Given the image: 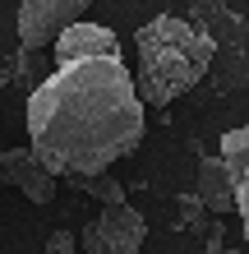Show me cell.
Here are the masks:
<instances>
[{
	"label": "cell",
	"instance_id": "6da1fadb",
	"mask_svg": "<svg viewBox=\"0 0 249 254\" xmlns=\"http://www.w3.org/2000/svg\"><path fill=\"white\" fill-rule=\"evenodd\" d=\"M28 148L51 176H101L139 153L143 102L120 56L55 65L28 93Z\"/></svg>",
	"mask_w": 249,
	"mask_h": 254
},
{
	"label": "cell",
	"instance_id": "7a4b0ae2",
	"mask_svg": "<svg viewBox=\"0 0 249 254\" xmlns=\"http://www.w3.org/2000/svg\"><path fill=\"white\" fill-rule=\"evenodd\" d=\"M134 51H139L134 93L139 102H152V107H166L180 93H189L217 65V37L180 14L148 19L134 37Z\"/></svg>",
	"mask_w": 249,
	"mask_h": 254
},
{
	"label": "cell",
	"instance_id": "3957f363",
	"mask_svg": "<svg viewBox=\"0 0 249 254\" xmlns=\"http://www.w3.org/2000/svg\"><path fill=\"white\" fill-rule=\"evenodd\" d=\"M143 241H148V222L129 203H101V213L79 231V245L101 254H134Z\"/></svg>",
	"mask_w": 249,
	"mask_h": 254
},
{
	"label": "cell",
	"instance_id": "277c9868",
	"mask_svg": "<svg viewBox=\"0 0 249 254\" xmlns=\"http://www.w3.org/2000/svg\"><path fill=\"white\" fill-rule=\"evenodd\" d=\"M93 0H19V42L23 51H47L69 23H79Z\"/></svg>",
	"mask_w": 249,
	"mask_h": 254
},
{
	"label": "cell",
	"instance_id": "5b68a950",
	"mask_svg": "<svg viewBox=\"0 0 249 254\" xmlns=\"http://www.w3.org/2000/svg\"><path fill=\"white\" fill-rule=\"evenodd\" d=\"M0 185L23 190L33 203H51L55 199V176L37 162L33 148H9V153H0Z\"/></svg>",
	"mask_w": 249,
	"mask_h": 254
},
{
	"label": "cell",
	"instance_id": "8992f818",
	"mask_svg": "<svg viewBox=\"0 0 249 254\" xmlns=\"http://www.w3.org/2000/svg\"><path fill=\"white\" fill-rule=\"evenodd\" d=\"M55 47V65H69V61H88V56H120V42H115L111 28H101V23H69L60 37L51 42Z\"/></svg>",
	"mask_w": 249,
	"mask_h": 254
},
{
	"label": "cell",
	"instance_id": "52a82bcc",
	"mask_svg": "<svg viewBox=\"0 0 249 254\" xmlns=\"http://www.w3.org/2000/svg\"><path fill=\"white\" fill-rule=\"evenodd\" d=\"M222 167L231 176V194H236V208H240V227H245V245H249V125L222 134Z\"/></svg>",
	"mask_w": 249,
	"mask_h": 254
},
{
	"label": "cell",
	"instance_id": "ba28073f",
	"mask_svg": "<svg viewBox=\"0 0 249 254\" xmlns=\"http://www.w3.org/2000/svg\"><path fill=\"white\" fill-rule=\"evenodd\" d=\"M199 203L208 213H231L236 194H231V176L222 167V157H203L199 162Z\"/></svg>",
	"mask_w": 249,
	"mask_h": 254
},
{
	"label": "cell",
	"instance_id": "9c48e42d",
	"mask_svg": "<svg viewBox=\"0 0 249 254\" xmlns=\"http://www.w3.org/2000/svg\"><path fill=\"white\" fill-rule=\"evenodd\" d=\"M69 185L74 190H83V194H93V199H101V203H125V190H120V181L115 176H69Z\"/></svg>",
	"mask_w": 249,
	"mask_h": 254
},
{
	"label": "cell",
	"instance_id": "30bf717a",
	"mask_svg": "<svg viewBox=\"0 0 249 254\" xmlns=\"http://www.w3.org/2000/svg\"><path fill=\"white\" fill-rule=\"evenodd\" d=\"M74 250H79V236H74V231H51L47 254H74Z\"/></svg>",
	"mask_w": 249,
	"mask_h": 254
},
{
	"label": "cell",
	"instance_id": "8fae6325",
	"mask_svg": "<svg viewBox=\"0 0 249 254\" xmlns=\"http://www.w3.org/2000/svg\"><path fill=\"white\" fill-rule=\"evenodd\" d=\"M14 74H19V65H14V56H5V61H0V88L14 83Z\"/></svg>",
	"mask_w": 249,
	"mask_h": 254
}]
</instances>
